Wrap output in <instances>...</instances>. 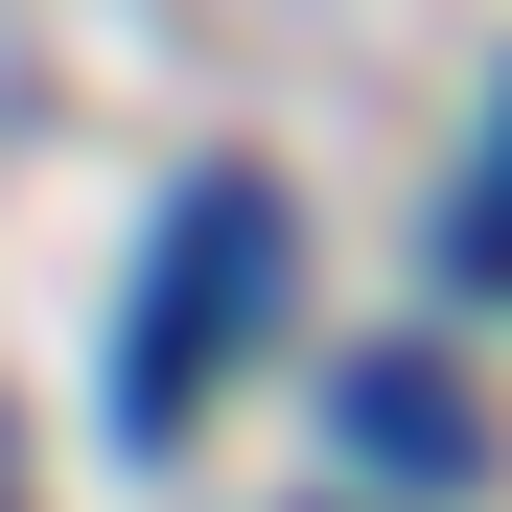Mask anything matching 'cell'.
<instances>
[{
  "mask_svg": "<svg viewBox=\"0 0 512 512\" xmlns=\"http://www.w3.org/2000/svg\"><path fill=\"white\" fill-rule=\"evenodd\" d=\"M256 326H280V187H256V163H210V187L163 210V256H140L117 419H140V443H187V419H210V373L256 350Z\"/></svg>",
  "mask_w": 512,
  "mask_h": 512,
  "instance_id": "cell-1",
  "label": "cell"
},
{
  "mask_svg": "<svg viewBox=\"0 0 512 512\" xmlns=\"http://www.w3.org/2000/svg\"><path fill=\"white\" fill-rule=\"evenodd\" d=\"M326 443H350L373 489H466V466H489V419H466L443 350H350V373H326Z\"/></svg>",
  "mask_w": 512,
  "mask_h": 512,
  "instance_id": "cell-2",
  "label": "cell"
}]
</instances>
